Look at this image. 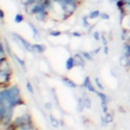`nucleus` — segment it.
<instances>
[{
    "instance_id": "f257e3e1",
    "label": "nucleus",
    "mask_w": 130,
    "mask_h": 130,
    "mask_svg": "<svg viewBox=\"0 0 130 130\" xmlns=\"http://www.w3.org/2000/svg\"><path fill=\"white\" fill-rule=\"evenodd\" d=\"M78 3V0H49L48 5L57 6L63 18H68L76 12Z\"/></svg>"
},
{
    "instance_id": "f03ea898",
    "label": "nucleus",
    "mask_w": 130,
    "mask_h": 130,
    "mask_svg": "<svg viewBox=\"0 0 130 130\" xmlns=\"http://www.w3.org/2000/svg\"><path fill=\"white\" fill-rule=\"evenodd\" d=\"M12 36H13V37L20 43V44L22 45V46L27 50V51H29V52H34V49H32V45L29 44V42H27L25 39H23L22 37L19 36V35H17V34H13Z\"/></svg>"
},
{
    "instance_id": "7ed1b4c3",
    "label": "nucleus",
    "mask_w": 130,
    "mask_h": 130,
    "mask_svg": "<svg viewBox=\"0 0 130 130\" xmlns=\"http://www.w3.org/2000/svg\"><path fill=\"white\" fill-rule=\"evenodd\" d=\"M83 86L84 88L88 90L89 92H91V93H98L97 92V90L94 88V85L92 84V82H91V79H90V77H85L84 78V81H83Z\"/></svg>"
},
{
    "instance_id": "20e7f679",
    "label": "nucleus",
    "mask_w": 130,
    "mask_h": 130,
    "mask_svg": "<svg viewBox=\"0 0 130 130\" xmlns=\"http://www.w3.org/2000/svg\"><path fill=\"white\" fill-rule=\"evenodd\" d=\"M74 59H75V64H76V66H80V67H83L84 66L85 59L83 58V56L81 55V54H75V55H74Z\"/></svg>"
},
{
    "instance_id": "39448f33",
    "label": "nucleus",
    "mask_w": 130,
    "mask_h": 130,
    "mask_svg": "<svg viewBox=\"0 0 130 130\" xmlns=\"http://www.w3.org/2000/svg\"><path fill=\"white\" fill-rule=\"evenodd\" d=\"M76 64H75V59H74V56H70L68 59H67V61H66V68H67V70H72Z\"/></svg>"
},
{
    "instance_id": "423d86ee",
    "label": "nucleus",
    "mask_w": 130,
    "mask_h": 130,
    "mask_svg": "<svg viewBox=\"0 0 130 130\" xmlns=\"http://www.w3.org/2000/svg\"><path fill=\"white\" fill-rule=\"evenodd\" d=\"M32 49H34V52L43 53V52H45L46 47L44 45H41V44H35V45H32Z\"/></svg>"
},
{
    "instance_id": "0eeeda50",
    "label": "nucleus",
    "mask_w": 130,
    "mask_h": 130,
    "mask_svg": "<svg viewBox=\"0 0 130 130\" xmlns=\"http://www.w3.org/2000/svg\"><path fill=\"white\" fill-rule=\"evenodd\" d=\"M62 81H63L64 83H66L68 86H70V88H73V89L76 88V83H75L73 80H71V79L67 78V77H62Z\"/></svg>"
},
{
    "instance_id": "6e6552de",
    "label": "nucleus",
    "mask_w": 130,
    "mask_h": 130,
    "mask_svg": "<svg viewBox=\"0 0 130 130\" xmlns=\"http://www.w3.org/2000/svg\"><path fill=\"white\" fill-rule=\"evenodd\" d=\"M100 15H101V13L99 12V10L98 9H95V10H92V12L89 14V18L90 19H96V18L100 17Z\"/></svg>"
},
{
    "instance_id": "1a4fd4ad",
    "label": "nucleus",
    "mask_w": 130,
    "mask_h": 130,
    "mask_svg": "<svg viewBox=\"0 0 130 130\" xmlns=\"http://www.w3.org/2000/svg\"><path fill=\"white\" fill-rule=\"evenodd\" d=\"M14 57H15V59L17 60V62L19 63V66H20V67H22V69H23L24 71H26V66H25L24 60H23V59H21L20 57H18L17 55H15V54H14Z\"/></svg>"
},
{
    "instance_id": "9d476101",
    "label": "nucleus",
    "mask_w": 130,
    "mask_h": 130,
    "mask_svg": "<svg viewBox=\"0 0 130 130\" xmlns=\"http://www.w3.org/2000/svg\"><path fill=\"white\" fill-rule=\"evenodd\" d=\"M23 20H24V17H23L22 14H17V15L15 16V19H14L15 23H17V24H19V23H21V22H23Z\"/></svg>"
},
{
    "instance_id": "9b49d317",
    "label": "nucleus",
    "mask_w": 130,
    "mask_h": 130,
    "mask_svg": "<svg viewBox=\"0 0 130 130\" xmlns=\"http://www.w3.org/2000/svg\"><path fill=\"white\" fill-rule=\"evenodd\" d=\"M28 25H29V27L31 28L32 32H34V36H35V38H38V37H39V30L36 28V26H35L34 24H31V23H28Z\"/></svg>"
},
{
    "instance_id": "f8f14e48",
    "label": "nucleus",
    "mask_w": 130,
    "mask_h": 130,
    "mask_svg": "<svg viewBox=\"0 0 130 130\" xmlns=\"http://www.w3.org/2000/svg\"><path fill=\"white\" fill-rule=\"evenodd\" d=\"M3 59H5V51L3 49V44L1 43V45H0V60Z\"/></svg>"
},
{
    "instance_id": "ddd939ff",
    "label": "nucleus",
    "mask_w": 130,
    "mask_h": 130,
    "mask_svg": "<svg viewBox=\"0 0 130 130\" xmlns=\"http://www.w3.org/2000/svg\"><path fill=\"white\" fill-rule=\"evenodd\" d=\"M81 55L83 56V58L85 60H92L93 59V56L91 53H88V52H81Z\"/></svg>"
},
{
    "instance_id": "4468645a",
    "label": "nucleus",
    "mask_w": 130,
    "mask_h": 130,
    "mask_svg": "<svg viewBox=\"0 0 130 130\" xmlns=\"http://www.w3.org/2000/svg\"><path fill=\"white\" fill-rule=\"evenodd\" d=\"M97 95H98V97L100 98L101 102H106L107 103V98H106V96L103 93H97Z\"/></svg>"
},
{
    "instance_id": "2eb2a0df",
    "label": "nucleus",
    "mask_w": 130,
    "mask_h": 130,
    "mask_svg": "<svg viewBox=\"0 0 130 130\" xmlns=\"http://www.w3.org/2000/svg\"><path fill=\"white\" fill-rule=\"evenodd\" d=\"M61 35V32L60 31H57V30H52L50 31V36L51 37H59Z\"/></svg>"
},
{
    "instance_id": "dca6fc26",
    "label": "nucleus",
    "mask_w": 130,
    "mask_h": 130,
    "mask_svg": "<svg viewBox=\"0 0 130 130\" xmlns=\"http://www.w3.org/2000/svg\"><path fill=\"white\" fill-rule=\"evenodd\" d=\"M26 88H27L28 92H30V94H31V95L35 93V92H34V89H32V85H31V83H30V82H26Z\"/></svg>"
},
{
    "instance_id": "f3484780",
    "label": "nucleus",
    "mask_w": 130,
    "mask_h": 130,
    "mask_svg": "<svg viewBox=\"0 0 130 130\" xmlns=\"http://www.w3.org/2000/svg\"><path fill=\"white\" fill-rule=\"evenodd\" d=\"M83 102H84V106H85V107H88V108L91 107V100H90V98L83 99Z\"/></svg>"
},
{
    "instance_id": "a211bd4d",
    "label": "nucleus",
    "mask_w": 130,
    "mask_h": 130,
    "mask_svg": "<svg viewBox=\"0 0 130 130\" xmlns=\"http://www.w3.org/2000/svg\"><path fill=\"white\" fill-rule=\"evenodd\" d=\"M95 82H96V84H97V85H98V88H99L100 90H103V89H104V86H103V85H102V83L100 82L99 78H96V79H95Z\"/></svg>"
},
{
    "instance_id": "6ab92c4d",
    "label": "nucleus",
    "mask_w": 130,
    "mask_h": 130,
    "mask_svg": "<svg viewBox=\"0 0 130 130\" xmlns=\"http://www.w3.org/2000/svg\"><path fill=\"white\" fill-rule=\"evenodd\" d=\"M111 120H112V116L111 115H107L105 117V123H109V122H111Z\"/></svg>"
},
{
    "instance_id": "aec40b11",
    "label": "nucleus",
    "mask_w": 130,
    "mask_h": 130,
    "mask_svg": "<svg viewBox=\"0 0 130 130\" xmlns=\"http://www.w3.org/2000/svg\"><path fill=\"white\" fill-rule=\"evenodd\" d=\"M100 18L101 19H104V20H109V15H107V14H101L100 15Z\"/></svg>"
},
{
    "instance_id": "412c9836",
    "label": "nucleus",
    "mask_w": 130,
    "mask_h": 130,
    "mask_svg": "<svg viewBox=\"0 0 130 130\" xmlns=\"http://www.w3.org/2000/svg\"><path fill=\"white\" fill-rule=\"evenodd\" d=\"M94 39L97 40V41L100 40V36H99V32H98V31H95V32H94Z\"/></svg>"
},
{
    "instance_id": "4be33fe9",
    "label": "nucleus",
    "mask_w": 130,
    "mask_h": 130,
    "mask_svg": "<svg viewBox=\"0 0 130 130\" xmlns=\"http://www.w3.org/2000/svg\"><path fill=\"white\" fill-rule=\"evenodd\" d=\"M51 122H52V125H53V126H55V127H57V126H58V124H57L56 120H53V119H51Z\"/></svg>"
},
{
    "instance_id": "5701e85b",
    "label": "nucleus",
    "mask_w": 130,
    "mask_h": 130,
    "mask_svg": "<svg viewBox=\"0 0 130 130\" xmlns=\"http://www.w3.org/2000/svg\"><path fill=\"white\" fill-rule=\"evenodd\" d=\"M74 37H81V34H80V32H73V34H72Z\"/></svg>"
},
{
    "instance_id": "b1692460",
    "label": "nucleus",
    "mask_w": 130,
    "mask_h": 130,
    "mask_svg": "<svg viewBox=\"0 0 130 130\" xmlns=\"http://www.w3.org/2000/svg\"><path fill=\"white\" fill-rule=\"evenodd\" d=\"M0 16H1V17H0V19L2 20V19H3V10H2V9L0 10Z\"/></svg>"
},
{
    "instance_id": "393cba45",
    "label": "nucleus",
    "mask_w": 130,
    "mask_h": 130,
    "mask_svg": "<svg viewBox=\"0 0 130 130\" xmlns=\"http://www.w3.org/2000/svg\"><path fill=\"white\" fill-rule=\"evenodd\" d=\"M112 1H115V2H117V1H120V0H112Z\"/></svg>"
}]
</instances>
